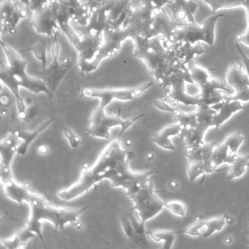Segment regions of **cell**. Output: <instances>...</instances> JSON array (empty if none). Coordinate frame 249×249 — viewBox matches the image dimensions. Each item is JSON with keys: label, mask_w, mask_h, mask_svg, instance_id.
<instances>
[{"label": "cell", "mask_w": 249, "mask_h": 249, "mask_svg": "<svg viewBox=\"0 0 249 249\" xmlns=\"http://www.w3.org/2000/svg\"><path fill=\"white\" fill-rule=\"evenodd\" d=\"M132 151L122 148L121 138L116 137L103 149L93 165H84L79 178L57 196L64 201L79 197L102 183L110 182L111 186L124 189L126 196L151 181V177L159 173L157 168L145 171H134L129 161L135 159Z\"/></svg>", "instance_id": "obj_1"}, {"label": "cell", "mask_w": 249, "mask_h": 249, "mask_svg": "<svg viewBox=\"0 0 249 249\" xmlns=\"http://www.w3.org/2000/svg\"><path fill=\"white\" fill-rule=\"evenodd\" d=\"M135 43V57L143 61L148 72L163 89L168 88L176 77L183 75L190 84H195L189 67L182 63L169 42L159 38H138Z\"/></svg>", "instance_id": "obj_2"}, {"label": "cell", "mask_w": 249, "mask_h": 249, "mask_svg": "<svg viewBox=\"0 0 249 249\" xmlns=\"http://www.w3.org/2000/svg\"><path fill=\"white\" fill-rule=\"evenodd\" d=\"M30 215L26 223V228L36 234L41 240L43 246L46 243L42 234L43 222L48 221L54 226L55 230H63L68 225H72L79 230H84V224L79 221L83 213L89 209V206L83 207L78 209L63 208L52 205L44 196L36 192L29 202Z\"/></svg>", "instance_id": "obj_3"}, {"label": "cell", "mask_w": 249, "mask_h": 249, "mask_svg": "<svg viewBox=\"0 0 249 249\" xmlns=\"http://www.w3.org/2000/svg\"><path fill=\"white\" fill-rule=\"evenodd\" d=\"M7 59V65L16 84L20 88L26 89L34 94H46L49 97H53V93L46 83L38 77H32L27 74V62L25 58L17 53L12 47L5 42H0Z\"/></svg>", "instance_id": "obj_4"}, {"label": "cell", "mask_w": 249, "mask_h": 249, "mask_svg": "<svg viewBox=\"0 0 249 249\" xmlns=\"http://www.w3.org/2000/svg\"><path fill=\"white\" fill-rule=\"evenodd\" d=\"M144 116L145 114L142 113L135 117L124 119L121 117L120 113L107 114L106 109L100 108L97 106L91 114L85 131L87 135L93 138L110 141V130L113 128L120 127L118 137L122 138L124 133Z\"/></svg>", "instance_id": "obj_5"}, {"label": "cell", "mask_w": 249, "mask_h": 249, "mask_svg": "<svg viewBox=\"0 0 249 249\" xmlns=\"http://www.w3.org/2000/svg\"><path fill=\"white\" fill-rule=\"evenodd\" d=\"M127 196L133 203L131 211L138 214V219L145 224L165 209V201L159 196L152 180Z\"/></svg>", "instance_id": "obj_6"}, {"label": "cell", "mask_w": 249, "mask_h": 249, "mask_svg": "<svg viewBox=\"0 0 249 249\" xmlns=\"http://www.w3.org/2000/svg\"><path fill=\"white\" fill-rule=\"evenodd\" d=\"M154 83L146 82L133 88L105 89H98L94 88H83L80 91L81 97L84 98H94L100 100L98 107L106 109L112 102L119 100L122 102L132 101L134 99L142 95L149 89Z\"/></svg>", "instance_id": "obj_7"}, {"label": "cell", "mask_w": 249, "mask_h": 249, "mask_svg": "<svg viewBox=\"0 0 249 249\" xmlns=\"http://www.w3.org/2000/svg\"><path fill=\"white\" fill-rule=\"evenodd\" d=\"M213 147V142H209L195 149L185 150V157L187 160L186 173L189 182L195 181L201 177L202 183L208 175L214 173L211 167Z\"/></svg>", "instance_id": "obj_8"}, {"label": "cell", "mask_w": 249, "mask_h": 249, "mask_svg": "<svg viewBox=\"0 0 249 249\" xmlns=\"http://www.w3.org/2000/svg\"><path fill=\"white\" fill-rule=\"evenodd\" d=\"M245 137L240 132H234L228 134L225 139L221 143L216 142L211 158V167L214 173L227 170V168L220 169L223 164L232 163L234 159L238 155V151L244 142Z\"/></svg>", "instance_id": "obj_9"}, {"label": "cell", "mask_w": 249, "mask_h": 249, "mask_svg": "<svg viewBox=\"0 0 249 249\" xmlns=\"http://www.w3.org/2000/svg\"><path fill=\"white\" fill-rule=\"evenodd\" d=\"M32 14V26L39 34L53 37L62 32L56 17L53 0H50Z\"/></svg>", "instance_id": "obj_10"}, {"label": "cell", "mask_w": 249, "mask_h": 249, "mask_svg": "<svg viewBox=\"0 0 249 249\" xmlns=\"http://www.w3.org/2000/svg\"><path fill=\"white\" fill-rule=\"evenodd\" d=\"M32 14L30 7L18 0H2L1 3V29L2 33L11 35L17 33V24L20 20L27 18Z\"/></svg>", "instance_id": "obj_11"}, {"label": "cell", "mask_w": 249, "mask_h": 249, "mask_svg": "<svg viewBox=\"0 0 249 249\" xmlns=\"http://www.w3.org/2000/svg\"><path fill=\"white\" fill-rule=\"evenodd\" d=\"M73 62V58L70 56L64 58L61 62L59 59H53V62L47 68L37 71V77L43 80L52 93L55 94L61 81L72 68Z\"/></svg>", "instance_id": "obj_12"}, {"label": "cell", "mask_w": 249, "mask_h": 249, "mask_svg": "<svg viewBox=\"0 0 249 249\" xmlns=\"http://www.w3.org/2000/svg\"><path fill=\"white\" fill-rule=\"evenodd\" d=\"M183 23L178 22L164 8H156L155 17L148 38H159L164 42L171 43L173 35L178 27Z\"/></svg>", "instance_id": "obj_13"}, {"label": "cell", "mask_w": 249, "mask_h": 249, "mask_svg": "<svg viewBox=\"0 0 249 249\" xmlns=\"http://www.w3.org/2000/svg\"><path fill=\"white\" fill-rule=\"evenodd\" d=\"M227 85L226 81L213 78L209 82L199 88L198 106L212 107L222 103L227 98V92H231V89Z\"/></svg>", "instance_id": "obj_14"}, {"label": "cell", "mask_w": 249, "mask_h": 249, "mask_svg": "<svg viewBox=\"0 0 249 249\" xmlns=\"http://www.w3.org/2000/svg\"><path fill=\"white\" fill-rule=\"evenodd\" d=\"M190 84L188 78L183 75L176 77L167 89V97L170 99L172 106L182 104L186 106H195L199 105L198 94L192 95L186 91V84Z\"/></svg>", "instance_id": "obj_15"}, {"label": "cell", "mask_w": 249, "mask_h": 249, "mask_svg": "<svg viewBox=\"0 0 249 249\" xmlns=\"http://www.w3.org/2000/svg\"><path fill=\"white\" fill-rule=\"evenodd\" d=\"M18 141L14 132H8L0 142V177L1 180L13 177L12 161L14 156L17 154Z\"/></svg>", "instance_id": "obj_16"}, {"label": "cell", "mask_w": 249, "mask_h": 249, "mask_svg": "<svg viewBox=\"0 0 249 249\" xmlns=\"http://www.w3.org/2000/svg\"><path fill=\"white\" fill-rule=\"evenodd\" d=\"M4 193L7 197L22 206L24 202L29 203L36 192L30 185L17 182L14 176L5 180H1Z\"/></svg>", "instance_id": "obj_17"}, {"label": "cell", "mask_w": 249, "mask_h": 249, "mask_svg": "<svg viewBox=\"0 0 249 249\" xmlns=\"http://www.w3.org/2000/svg\"><path fill=\"white\" fill-rule=\"evenodd\" d=\"M167 6L170 15L178 22H196L195 16L199 5L193 0H172V3Z\"/></svg>", "instance_id": "obj_18"}, {"label": "cell", "mask_w": 249, "mask_h": 249, "mask_svg": "<svg viewBox=\"0 0 249 249\" xmlns=\"http://www.w3.org/2000/svg\"><path fill=\"white\" fill-rule=\"evenodd\" d=\"M212 108L215 110V114L213 118V128L217 130L227 121L230 120L234 114L245 110L246 107L241 102L226 98L224 101L214 106Z\"/></svg>", "instance_id": "obj_19"}, {"label": "cell", "mask_w": 249, "mask_h": 249, "mask_svg": "<svg viewBox=\"0 0 249 249\" xmlns=\"http://www.w3.org/2000/svg\"><path fill=\"white\" fill-rule=\"evenodd\" d=\"M204 31L201 24L194 23H183L180 24L173 35L171 43H189L192 44H198L204 43Z\"/></svg>", "instance_id": "obj_20"}, {"label": "cell", "mask_w": 249, "mask_h": 249, "mask_svg": "<svg viewBox=\"0 0 249 249\" xmlns=\"http://www.w3.org/2000/svg\"><path fill=\"white\" fill-rule=\"evenodd\" d=\"M182 129L183 127L181 125L177 122L166 125L158 132L151 135V142L166 151H176V147L172 141L171 138L180 136Z\"/></svg>", "instance_id": "obj_21"}, {"label": "cell", "mask_w": 249, "mask_h": 249, "mask_svg": "<svg viewBox=\"0 0 249 249\" xmlns=\"http://www.w3.org/2000/svg\"><path fill=\"white\" fill-rule=\"evenodd\" d=\"M209 126L201 124L183 127L180 138L185 150L195 149L205 143V136Z\"/></svg>", "instance_id": "obj_22"}, {"label": "cell", "mask_w": 249, "mask_h": 249, "mask_svg": "<svg viewBox=\"0 0 249 249\" xmlns=\"http://www.w3.org/2000/svg\"><path fill=\"white\" fill-rule=\"evenodd\" d=\"M55 118H51L43 122L36 130L29 132L26 130L15 131L16 137L18 141V151L17 154L20 156H25L30 149L31 144L38 138L40 134L43 133L51 124L54 122Z\"/></svg>", "instance_id": "obj_23"}, {"label": "cell", "mask_w": 249, "mask_h": 249, "mask_svg": "<svg viewBox=\"0 0 249 249\" xmlns=\"http://www.w3.org/2000/svg\"><path fill=\"white\" fill-rule=\"evenodd\" d=\"M169 45L178 58L181 61L182 63L188 67L192 61L195 60L196 57L206 52L199 43L192 44L180 42H169Z\"/></svg>", "instance_id": "obj_24"}, {"label": "cell", "mask_w": 249, "mask_h": 249, "mask_svg": "<svg viewBox=\"0 0 249 249\" xmlns=\"http://www.w3.org/2000/svg\"><path fill=\"white\" fill-rule=\"evenodd\" d=\"M226 82L234 92L249 87V78L247 72L234 61H231L226 73Z\"/></svg>", "instance_id": "obj_25"}, {"label": "cell", "mask_w": 249, "mask_h": 249, "mask_svg": "<svg viewBox=\"0 0 249 249\" xmlns=\"http://www.w3.org/2000/svg\"><path fill=\"white\" fill-rule=\"evenodd\" d=\"M36 234L29 231L26 227L15 233L14 235L1 240V244L8 249H25L31 239L36 237Z\"/></svg>", "instance_id": "obj_26"}, {"label": "cell", "mask_w": 249, "mask_h": 249, "mask_svg": "<svg viewBox=\"0 0 249 249\" xmlns=\"http://www.w3.org/2000/svg\"><path fill=\"white\" fill-rule=\"evenodd\" d=\"M227 168V179L228 180H235L244 176L249 167V153L238 154L234 161Z\"/></svg>", "instance_id": "obj_27"}, {"label": "cell", "mask_w": 249, "mask_h": 249, "mask_svg": "<svg viewBox=\"0 0 249 249\" xmlns=\"http://www.w3.org/2000/svg\"><path fill=\"white\" fill-rule=\"evenodd\" d=\"M178 233L180 232L175 230H147L148 237L153 241L162 243V249H170L173 247L176 236Z\"/></svg>", "instance_id": "obj_28"}, {"label": "cell", "mask_w": 249, "mask_h": 249, "mask_svg": "<svg viewBox=\"0 0 249 249\" xmlns=\"http://www.w3.org/2000/svg\"><path fill=\"white\" fill-rule=\"evenodd\" d=\"M225 17V15L223 14H213L211 17H208L205 18L202 23V30L204 31V36H205V39H204V43L208 44V46H214V42H215V28H216V24L220 18H223Z\"/></svg>", "instance_id": "obj_29"}, {"label": "cell", "mask_w": 249, "mask_h": 249, "mask_svg": "<svg viewBox=\"0 0 249 249\" xmlns=\"http://www.w3.org/2000/svg\"><path fill=\"white\" fill-rule=\"evenodd\" d=\"M189 69L194 83L198 86L199 88L203 87L213 78L211 75L209 69L199 65L195 60L192 61L189 64Z\"/></svg>", "instance_id": "obj_30"}, {"label": "cell", "mask_w": 249, "mask_h": 249, "mask_svg": "<svg viewBox=\"0 0 249 249\" xmlns=\"http://www.w3.org/2000/svg\"><path fill=\"white\" fill-rule=\"evenodd\" d=\"M120 222L129 246L132 248H140L139 240L131 221L129 213L122 214L120 215Z\"/></svg>", "instance_id": "obj_31"}, {"label": "cell", "mask_w": 249, "mask_h": 249, "mask_svg": "<svg viewBox=\"0 0 249 249\" xmlns=\"http://www.w3.org/2000/svg\"><path fill=\"white\" fill-rule=\"evenodd\" d=\"M31 52L35 57L41 63L42 69L48 67L47 43L43 39H40L34 46L23 50L22 52Z\"/></svg>", "instance_id": "obj_32"}, {"label": "cell", "mask_w": 249, "mask_h": 249, "mask_svg": "<svg viewBox=\"0 0 249 249\" xmlns=\"http://www.w3.org/2000/svg\"><path fill=\"white\" fill-rule=\"evenodd\" d=\"M227 226L225 215L215 216L205 220V228L204 231V238H208L217 231H221Z\"/></svg>", "instance_id": "obj_33"}, {"label": "cell", "mask_w": 249, "mask_h": 249, "mask_svg": "<svg viewBox=\"0 0 249 249\" xmlns=\"http://www.w3.org/2000/svg\"><path fill=\"white\" fill-rule=\"evenodd\" d=\"M211 8L213 14L223 9L242 7L241 0H202Z\"/></svg>", "instance_id": "obj_34"}, {"label": "cell", "mask_w": 249, "mask_h": 249, "mask_svg": "<svg viewBox=\"0 0 249 249\" xmlns=\"http://www.w3.org/2000/svg\"><path fill=\"white\" fill-rule=\"evenodd\" d=\"M69 24L70 22L63 23L59 26H60L61 30L65 33L71 44L74 46L75 50L78 52L81 48V43H82V37H81V35H78L75 33V30L71 27Z\"/></svg>", "instance_id": "obj_35"}, {"label": "cell", "mask_w": 249, "mask_h": 249, "mask_svg": "<svg viewBox=\"0 0 249 249\" xmlns=\"http://www.w3.org/2000/svg\"><path fill=\"white\" fill-rule=\"evenodd\" d=\"M164 208L173 215L181 217V218L186 216V212H187V207L186 204L180 200L165 201Z\"/></svg>", "instance_id": "obj_36"}, {"label": "cell", "mask_w": 249, "mask_h": 249, "mask_svg": "<svg viewBox=\"0 0 249 249\" xmlns=\"http://www.w3.org/2000/svg\"><path fill=\"white\" fill-rule=\"evenodd\" d=\"M205 228V220H202V218L196 219L193 224L187 227L186 230L182 231H179L180 233L190 236V237H202L203 236L204 231Z\"/></svg>", "instance_id": "obj_37"}, {"label": "cell", "mask_w": 249, "mask_h": 249, "mask_svg": "<svg viewBox=\"0 0 249 249\" xmlns=\"http://www.w3.org/2000/svg\"><path fill=\"white\" fill-rule=\"evenodd\" d=\"M62 131L71 148L76 149L81 145L82 139L71 128L62 126Z\"/></svg>", "instance_id": "obj_38"}, {"label": "cell", "mask_w": 249, "mask_h": 249, "mask_svg": "<svg viewBox=\"0 0 249 249\" xmlns=\"http://www.w3.org/2000/svg\"><path fill=\"white\" fill-rule=\"evenodd\" d=\"M153 104H154V107H157L158 110L167 112V113H172L173 115L176 114L178 110V109L175 108L170 103H167L162 100H154Z\"/></svg>", "instance_id": "obj_39"}, {"label": "cell", "mask_w": 249, "mask_h": 249, "mask_svg": "<svg viewBox=\"0 0 249 249\" xmlns=\"http://www.w3.org/2000/svg\"><path fill=\"white\" fill-rule=\"evenodd\" d=\"M227 98L229 100H237L241 103H249V87L244 89L240 90L233 94H227Z\"/></svg>", "instance_id": "obj_40"}, {"label": "cell", "mask_w": 249, "mask_h": 249, "mask_svg": "<svg viewBox=\"0 0 249 249\" xmlns=\"http://www.w3.org/2000/svg\"><path fill=\"white\" fill-rule=\"evenodd\" d=\"M246 14H247L248 19L247 29L243 34L238 35L236 39H237V42L243 43V44L249 47V11H246Z\"/></svg>", "instance_id": "obj_41"}, {"label": "cell", "mask_w": 249, "mask_h": 249, "mask_svg": "<svg viewBox=\"0 0 249 249\" xmlns=\"http://www.w3.org/2000/svg\"><path fill=\"white\" fill-rule=\"evenodd\" d=\"M235 47L237 49V52L240 53V56H241V59H243V63L245 65V68H246V71L247 72L248 76L249 78V58L248 57L247 55L243 52V51L242 50L240 46H239L238 43L236 42L235 43Z\"/></svg>", "instance_id": "obj_42"}, {"label": "cell", "mask_w": 249, "mask_h": 249, "mask_svg": "<svg viewBox=\"0 0 249 249\" xmlns=\"http://www.w3.org/2000/svg\"><path fill=\"white\" fill-rule=\"evenodd\" d=\"M37 151H38L39 154H40V155H48L49 152V147L46 145H39L38 148H37Z\"/></svg>", "instance_id": "obj_43"}, {"label": "cell", "mask_w": 249, "mask_h": 249, "mask_svg": "<svg viewBox=\"0 0 249 249\" xmlns=\"http://www.w3.org/2000/svg\"><path fill=\"white\" fill-rule=\"evenodd\" d=\"M168 187L169 189H171V190H176V189H178L179 187L178 182L176 180H170L168 183Z\"/></svg>", "instance_id": "obj_44"}, {"label": "cell", "mask_w": 249, "mask_h": 249, "mask_svg": "<svg viewBox=\"0 0 249 249\" xmlns=\"http://www.w3.org/2000/svg\"><path fill=\"white\" fill-rule=\"evenodd\" d=\"M1 102H2V104L3 106H8V105L10 104L11 103V100H10L9 97H7V96H2V99H1Z\"/></svg>", "instance_id": "obj_45"}, {"label": "cell", "mask_w": 249, "mask_h": 249, "mask_svg": "<svg viewBox=\"0 0 249 249\" xmlns=\"http://www.w3.org/2000/svg\"><path fill=\"white\" fill-rule=\"evenodd\" d=\"M225 218L227 225H232V224H234V220L232 217L229 215H225Z\"/></svg>", "instance_id": "obj_46"}, {"label": "cell", "mask_w": 249, "mask_h": 249, "mask_svg": "<svg viewBox=\"0 0 249 249\" xmlns=\"http://www.w3.org/2000/svg\"><path fill=\"white\" fill-rule=\"evenodd\" d=\"M242 7L246 11H249V0H241Z\"/></svg>", "instance_id": "obj_47"}, {"label": "cell", "mask_w": 249, "mask_h": 249, "mask_svg": "<svg viewBox=\"0 0 249 249\" xmlns=\"http://www.w3.org/2000/svg\"><path fill=\"white\" fill-rule=\"evenodd\" d=\"M154 158H155V155H154V153H148L146 154V160L148 163L152 161Z\"/></svg>", "instance_id": "obj_48"}, {"label": "cell", "mask_w": 249, "mask_h": 249, "mask_svg": "<svg viewBox=\"0 0 249 249\" xmlns=\"http://www.w3.org/2000/svg\"><path fill=\"white\" fill-rule=\"evenodd\" d=\"M224 243L227 245H230L233 243V237L232 236H227L224 240Z\"/></svg>", "instance_id": "obj_49"}, {"label": "cell", "mask_w": 249, "mask_h": 249, "mask_svg": "<svg viewBox=\"0 0 249 249\" xmlns=\"http://www.w3.org/2000/svg\"><path fill=\"white\" fill-rule=\"evenodd\" d=\"M19 1L20 2H22L23 4H24V5H27V6L30 7V0H19Z\"/></svg>", "instance_id": "obj_50"}, {"label": "cell", "mask_w": 249, "mask_h": 249, "mask_svg": "<svg viewBox=\"0 0 249 249\" xmlns=\"http://www.w3.org/2000/svg\"><path fill=\"white\" fill-rule=\"evenodd\" d=\"M25 103L27 105H32V103H33V100H32L31 98H30V97H27L25 100Z\"/></svg>", "instance_id": "obj_51"}, {"label": "cell", "mask_w": 249, "mask_h": 249, "mask_svg": "<svg viewBox=\"0 0 249 249\" xmlns=\"http://www.w3.org/2000/svg\"><path fill=\"white\" fill-rule=\"evenodd\" d=\"M125 144H126V146L129 147L131 145H132V141L131 140H126V142H125Z\"/></svg>", "instance_id": "obj_52"}, {"label": "cell", "mask_w": 249, "mask_h": 249, "mask_svg": "<svg viewBox=\"0 0 249 249\" xmlns=\"http://www.w3.org/2000/svg\"><path fill=\"white\" fill-rule=\"evenodd\" d=\"M248 249H249V246H247Z\"/></svg>", "instance_id": "obj_53"}, {"label": "cell", "mask_w": 249, "mask_h": 249, "mask_svg": "<svg viewBox=\"0 0 249 249\" xmlns=\"http://www.w3.org/2000/svg\"></svg>", "instance_id": "obj_54"}]
</instances>
